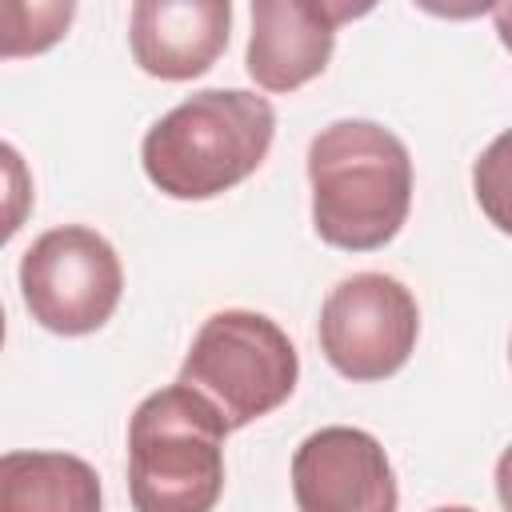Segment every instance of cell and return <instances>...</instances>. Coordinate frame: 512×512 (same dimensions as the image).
<instances>
[{"label":"cell","instance_id":"cell-1","mask_svg":"<svg viewBox=\"0 0 512 512\" xmlns=\"http://www.w3.org/2000/svg\"><path fill=\"white\" fill-rule=\"evenodd\" d=\"M312 228L344 252L384 248L412 208V156L376 120H332L308 144Z\"/></svg>","mask_w":512,"mask_h":512},{"label":"cell","instance_id":"cell-2","mask_svg":"<svg viewBox=\"0 0 512 512\" xmlns=\"http://www.w3.org/2000/svg\"><path fill=\"white\" fill-rule=\"evenodd\" d=\"M276 136V108L248 88H204L164 112L140 144L148 180L172 200H212L248 180Z\"/></svg>","mask_w":512,"mask_h":512},{"label":"cell","instance_id":"cell-3","mask_svg":"<svg viewBox=\"0 0 512 512\" xmlns=\"http://www.w3.org/2000/svg\"><path fill=\"white\" fill-rule=\"evenodd\" d=\"M224 416L180 380L144 396L128 420V496L136 512H212L224 492Z\"/></svg>","mask_w":512,"mask_h":512},{"label":"cell","instance_id":"cell-4","mask_svg":"<svg viewBox=\"0 0 512 512\" xmlns=\"http://www.w3.org/2000/svg\"><path fill=\"white\" fill-rule=\"evenodd\" d=\"M296 376L300 356L288 332L248 308L212 312L180 364V384L200 392L228 428H244L280 408L292 396Z\"/></svg>","mask_w":512,"mask_h":512},{"label":"cell","instance_id":"cell-5","mask_svg":"<svg viewBox=\"0 0 512 512\" xmlns=\"http://www.w3.org/2000/svg\"><path fill=\"white\" fill-rule=\"evenodd\" d=\"M124 268L116 248L84 224L48 228L20 260V292L32 320L56 336H88L120 304Z\"/></svg>","mask_w":512,"mask_h":512},{"label":"cell","instance_id":"cell-6","mask_svg":"<svg viewBox=\"0 0 512 512\" xmlns=\"http://www.w3.org/2000/svg\"><path fill=\"white\" fill-rule=\"evenodd\" d=\"M420 336L416 296L384 272L340 280L320 308V352L344 380H384L400 372Z\"/></svg>","mask_w":512,"mask_h":512},{"label":"cell","instance_id":"cell-7","mask_svg":"<svg viewBox=\"0 0 512 512\" xmlns=\"http://www.w3.org/2000/svg\"><path fill=\"white\" fill-rule=\"evenodd\" d=\"M292 496L300 512H396L400 504L384 444L348 424H328L300 440Z\"/></svg>","mask_w":512,"mask_h":512},{"label":"cell","instance_id":"cell-8","mask_svg":"<svg viewBox=\"0 0 512 512\" xmlns=\"http://www.w3.org/2000/svg\"><path fill=\"white\" fill-rule=\"evenodd\" d=\"M368 4H332V0H252V36H248V76L264 92H296L316 80L336 48V28Z\"/></svg>","mask_w":512,"mask_h":512},{"label":"cell","instance_id":"cell-9","mask_svg":"<svg viewBox=\"0 0 512 512\" xmlns=\"http://www.w3.org/2000/svg\"><path fill=\"white\" fill-rule=\"evenodd\" d=\"M228 0H136L128 16L132 60L156 80H192L228 48Z\"/></svg>","mask_w":512,"mask_h":512},{"label":"cell","instance_id":"cell-10","mask_svg":"<svg viewBox=\"0 0 512 512\" xmlns=\"http://www.w3.org/2000/svg\"><path fill=\"white\" fill-rule=\"evenodd\" d=\"M100 476L72 452H4L0 512H100Z\"/></svg>","mask_w":512,"mask_h":512},{"label":"cell","instance_id":"cell-11","mask_svg":"<svg viewBox=\"0 0 512 512\" xmlns=\"http://www.w3.org/2000/svg\"><path fill=\"white\" fill-rule=\"evenodd\" d=\"M72 4H20V0H8L4 4V44L0 52L12 60V56H28V52H44L52 48L68 20H72Z\"/></svg>","mask_w":512,"mask_h":512},{"label":"cell","instance_id":"cell-12","mask_svg":"<svg viewBox=\"0 0 512 512\" xmlns=\"http://www.w3.org/2000/svg\"><path fill=\"white\" fill-rule=\"evenodd\" d=\"M472 192L480 212L512 236V128L500 132L472 164Z\"/></svg>","mask_w":512,"mask_h":512},{"label":"cell","instance_id":"cell-13","mask_svg":"<svg viewBox=\"0 0 512 512\" xmlns=\"http://www.w3.org/2000/svg\"><path fill=\"white\" fill-rule=\"evenodd\" d=\"M496 496H500L504 512H512V444L496 460Z\"/></svg>","mask_w":512,"mask_h":512},{"label":"cell","instance_id":"cell-14","mask_svg":"<svg viewBox=\"0 0 512 512\" xmlns=\"http://www.w3.org/2000/svg\"><path fill=\"white\" fill-rule=\"evenodd\" d=\"M492 20H496V36H500V44L512 52V0L496 4V8H492Z\"/></svg>","mask_w":512,"mask_h":512},{"label":"cell","instance_id":"cell-15","mask_svg":"<svg viewBox=\"0 0 512 512\" xmlns=\"http://www.w3.org/2000/svg\"><path fill=\"white\" fill-rule=\"evenodd\" d=\"M432 512H472V508H464V504H444V508H432Z\"/></svg>","mask_w":512,"mask_h":512},{"label":"cell","instance_id":"cell-16","mask_svg":"<svg viewBox=\"0 0 512 512\" xmlns=\"http://www.w3.org/2000/svg\"><path fill=\"white\" fill-rule=\"evenodd\" d=\"M508 356H512V344H508Z\"/></svg>","mask_w":512,"mask_h":512}]
</instances>
